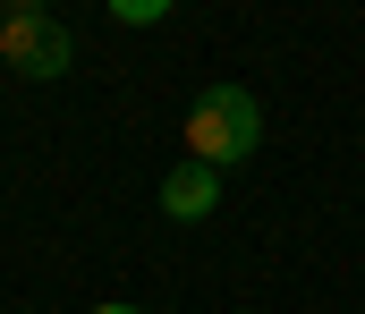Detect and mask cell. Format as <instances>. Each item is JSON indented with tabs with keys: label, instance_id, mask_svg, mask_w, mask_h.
Returning a JSON list of instances; mask_svg holds the SVG:
<instances>
[{
	"label": "cell",
	"instance_id": "obj_1",
	"mask_svg": "<svg viewBox=\"0 0 365 314\" xmlns=\"http://www.w3.org/2000/svg\"><path fill=\"white\" fill-rule=\"evenodd\" d=\"M255 145H264V110H255L247 85H204V94L187 103V162L238 170Z\"/></svg>",
	"mask_w": 365,
	"mask_h": 314
},
{
	"label": "cell",
	"instance_id": "obj_2",
	"mask_svg": "<svg viewBox=\"0 0 365 314\" xmlns=\"http://www.w3.org/2000/svg\"><path fill=\"white\" fill-rule=\"evenodd\" d=\"M0 60L26 68L34 85H51V77H68V26H51V17H0Z\"/></svg>",
	"mask_w": 365,
	"mask_h": 314
},
{
	"label": "cell",
	"instance_id": "obj_3",
	"mask_svg": "<svg viewBox=\"0 0 365 314\" xmlns=\"http://www.w3.org/2000/svg\"><path fill=\"white\" fill-rule=\"evenodd\" d=\"M212 204H221V170L212 162L162 170V221H212Z\"/></svg>",
	"mask_w": 365,
	"mask_h": 314
},
{
	"label": "cell",
	"instance_id": "obj_4",
	"mask_svg": "<svg viewBox=\"0 0 365 314\" xmlns=\"http://www.w3.org/2000/svg\"><path fill=\"white\" fill-rule=\"evenodd\" d=\"M102 9H110L119 26H162V17H170L179 0H102Z\"/></svg>",
	"mask_w": 365,
	"mask_h": 314
},
{
	"label": "cell",
	"instance_id": "obj_5",
	"mask_svg": "<svg viewBox=\"0 0 365 314\" xmlns=\"http://www.w3.org/2000/svg\"><path fill=\"white\" fill-rule=\"evenodd\" d=\"M0 17H51V0H0Z\"/></svg>",
	"mask_w": 365,
	"mask_h": 314
},
{
	"label": "cell",
	"instance_id": "obj_6",
	"mask_svg": "<svg viewBox=\"0 0 365 314\" xmlns=\"http://www.w3.org/2000/svg\"><path fill=\"white\" fill-rule=\"evenodd\" d=\"M93 314H145V306H128V298H110V306H93Z\"/></svg>",
	"mask_w": 365,
	"mask_h": 314
}]
</instances>
